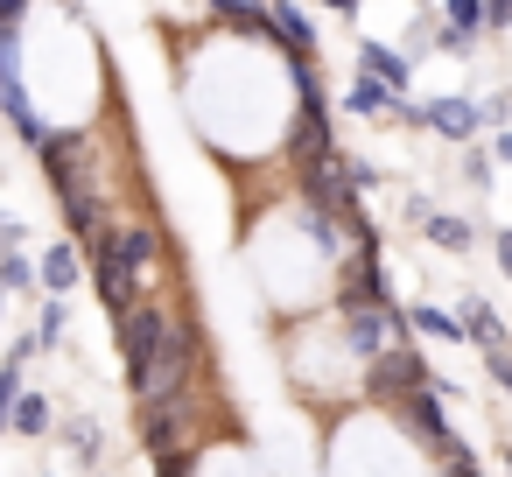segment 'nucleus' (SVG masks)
Returning a JSON list of instances; mask_svg holds the SVG:
<instances>
[{"label":"nucleus","instance_id":"24","mask_svg":"<svg viewBox=\"0 0 512 477\" xmlns=\"http://www.w3.org/2000/svg\"><path fill=\"white\" fill-rule=\"evenodd\" d=\"M463 169H470L477 190H491V169H498V162H491V155H463Z\"/></svg>","mask_w":512,"mask_h":477},{"label":"nucleus","instance_id":"28","mask_svg":"<svg viewBox=\"0 0 512 477\" xmlns=\"http://www.w3.org/2000/svg\"><path fill=\"white\" fill-rule=\"evenodd\" d=\"M36 351H43V344H36V337H15V344H8V365H29V358H36Z\"/></svg>","mask_w":512,"mask_h":477},{"label":"nucleus","instance_id":"12","mask_svg":"<svg viewBox=\"0 0 512 477\" xmlns=\"http://www.w3.org/2000/svg\"><path fill=\"white\" fill-rule=\"evenodd\" d=\"M393 99H400V92H386L379 78H358V85L344 92V113H358V120H386V113H393Z\"/></svg>","mask_w":512,"mask_h":477},{"label":"nucleus","instance_id":"17","mask_svg":"<svg viewBox=\"0 0 512 477\" xmlns=\"http://www.w3.org/2000/svg\"><path fill=\"white\" fill-rule=\"evenodd\" d=\"M211 15H225V22L253 29V36H274V29H267V0H211Z\"/></svg>","mask_w":512,"mask_h":477},{"label":"nucleus","instance_id":"2","mask_svg":"<svg viewBox=\"0 0 512 477\" xmlns=\"http://www.w3.org/2000/svg\"><path fill=\"white\" fill-rule=\"evenodd\" d=\"M113 323H120V358H127V379H141V372H148V358H155V351H162V337H169V316H162L155 302H141V295H134Z\"/></svg>","mask_w":512,"mask_h":477},{"label":"nucleus","instance_id":"30","mask_svg":"<svg viewBox=\"0 0 512 477\" xmlns=\"http://www.w3.org/2000/svg\"><path fill=\"white\" fill-rule=\"evenodd\" d=\"M491 246H498V267H505V281H512V232H498Z\"/></svg>","mask_w":512,"mask_h":477},{"label":"nucleus","instance_id":"26","mask_svg":"<svg viewBox=\"0 0 512 477\" xmlns=\"http://www.w3.org/2000/svg\"><path fill=\"white\" fill-rule=\"evenodd\" d=\"M22 246V218L15 211H0V253H15Z\"/></svg>","mask_w":512,"mask_h":477},{"label":"nucleus","instance_id":"11","mask_svg":"<svg viewBox=\"0 0 512 477\" xmlns=\"http://www.w3.org/2000/svg\"><path fill=\"white\" fill-rule=\"evenodd\" d=\"M421 232H428L442 253H470V246H477V225H470V218H456V211H428V218H421Z\"/></svg>","mask_w":512,"mask_h":477},{"label":"nucleus","instance_id":"21","mask_svg":"<svg viewBox=\"0 0 512 477\" xmlns=\"http://www.w3.org/2000/svg\"><path fill=\"white\" fill-rule=\"evenodd\" d=\"M22 393V365H0V435H8V407Z\"/></svg>","mask_w":512,"mask_h":477},{"label":"nucleus","instance_id":"7","mask_svg":"<svg viewBox=\"0 0 512 477\" xmlns=\"http://www.w3.org/2000/svg\"><path fill=\"white\" fill-rule=\"evenodd\" d=\"M456 330H463V344H477V351H505V316H498L484 295H463Z\"/></svg>","mask_w":512,"mask_h":477},{"label":"nucleus","instance_id":"6","mask_svg":"<svg viewBox=\"0 0 512 477\" xmlns=\"http://www.w3.org/2000/svg\"><path fill=\"white\" fill-rule=\"evenodd\" d=\"M358 78H379L386 92H407V78H414V64L393 50V43H379V36H365L358 43Z\"/></svg>","mask_w":512,"mask_h":477},{"label":"nucleus","instance_id":"33","mask_svg":"<svg viewBox=\"0 0 512 477\" xmlns=\"http://www.w3.org/2000/svg\"><path fill=\"white\" fill-rule=\"evenodd\" d=\"M505 470H512V449H505Z\"/></svg>","mask_w":512,"mask_h":477},{"label":"nucleus","instance_id":"32","mask_svg":"<svg viewBox=\"0 0 512 477\" xmlns=\"http://www.w3.org/2000/svg\"><path fill=\"white\" fill-rule=\"evenodd\" d=\"M162 477H183V470H176V456H162Z\"/></svg>","mask_w":512,"mask_h":477},{"label":"nucleus","instance_id":"27","mask_svg":"<svg viewBox=\"0 0 512 477\" xmlns=\"http://www.w3.org/2000/svg\"><path fill=\"white\" fill-rule=\"evenodd\" d=\"M484 29H512V0H484Z\"/></svg>","mask_w":512,"mask_h":477},{"label":"nucleus","instance_id":"25","mask_svg":"<svg viewBox=\"0 0 512 477\" xmlns=\"http://www.w3.org/2000/svg\"><path fill=\"white\" fill-rule=\"evenodd\" d=\"M484 365H491V379L512 393V351H484Z\"/></svg>","mask_w":512,"mask_h":477},{"label":"nucleus","instance_id":"9","mask_svg":"<svg viewBox=\"0 0 512 477\" xmlns=\"http://www.w3.org/2000/svg\"><path fill=\"white\" fill-rule=\"evenodd\" d=\"M421 113H428V134H442V141H470L477 134V106L470 99H435Z\"/></svg>","mask_w":512,"mask_h":477},{"label":"nucleus","instance_id":"16","mask_svg":"<svg viewBox=\"0 0 512 477\" xmlns=\"http://www.w3.org/2000/svg\"><path fill=\"white\" fill-rule=\"evenodd\" d=\"M8 428H15V435H43V428H50V400L22 386V393H15V407H8Z\"/></svg>","mask_w":512,"mask_h":477},{"label":"nucleus","instance_id":"22","mask_svg":"<svg viewBox=\"0 0 512 477\" xmlns=\"http://www.w3.org/2000/svg\"><path fill=\"white\" fill-rule=\"evenodd\" d=\"M29 22V0H0V36H22Z\"/></svg>","mask_w":512,"mask_h":477},{"label":"nucleus","instance_id":"5","mask_svg":"<svg viewBox=\"0 0 512 477\" xmlns=\"http://www.w3.org/2000/svg\"><path fill=\"white\" fill-rule=\"evenodd\" d=\"M344 344H351V358H372V351H386L393 344V302L386 309H344Z\"/></svg>","mask_w":512,"mask_h":477},{"label":"nucleus","instance_id":"19","mask_svg":"<svg viewBox=\"0 0 512 477\" xmlns=\"http://www.w3.org/2000/svg\"><path fill=\"white\" fill-rule=\"evenodd\" d=\"M64 330H71V309H64V295H50L36 316V344H64Z\"/></svg>","mask_w":512,"mask_h":477},{"label":"nucleus","instance_id":"10","mask_svg":"<svg viewBox=\"0 0 512 477\" xmlns=\"http://www.w3.org/2000/svg\"><path fill=\"white\" fill-rule=\"evenodd\" d=\"M78 281H85V267H78L71 239H64V246H50V253H43V267H36V288H43V295H71Z\"/></svg>","mask_w":512,"mask_h":477},{"label":"nucleus","instance_id":"31","mask_svg":"<svg viewBox=\"0 0 512 477\" xmlns=\"http://www.w3.org/2000/svg\"><path fill=\"white\" fill-rule=\"evenodd\" d=\"M323 8H337V15H358V8H365V0H323Z\"/></svg>","mask_w":512,"mask_h":477},{"label":"nucleus","instance_id":"23","mask_svg":"<svg viewBox=\"0 0 512 477\" xmlns=\"http://www.w3.org/2000/svg\"><path fill=\"white\" fill-rule=\"evenodd\" d=\"M64 435H71V442H78V456H85V463H92V456H99V428H92V421H71V428H64Z\"/></svg>","mask_w":512,"mask_h":477},{"label":"nucleus","instance_id":"29","mask_svg":"<svg viewBox=\"0 0 512 477\" xmlns=\"http://www.w3.org/2000/svg\"><path fill=\"white\" fill-rule=\"evenodd\" d=\"M491 162H512V127H498V141H491Z\"/></svg>","mask_w":512,"mask_h":477},{"label":"nucleus","instance_id":"3","mask_svg":"<svg viewBox=\"0 0 512 477\" xmlns=\"http://www.w3.org/2000/svg\"><path fill=\"white\" fill-rule=\"evenodd\" d=\"M414 386H428V365H421V351H414L407 337L365 358V393H379V400H400V393H414Z\"/></svg>","mask_w":512,"mask_h":477},{"label":"nucleus","instance_id":"18","mask_svg":"<svg viewBox=\"0 0 512 477\" xmlns=\"http://www.w3.org/2000/svg\"><path fill=\"white\" fill-rule=\"evenodd\" d=\"M442 29H456L463 43L484 29V0H442Z\"/></svg>","mask_w":512,"mask_h":477},{"label":"nucleus","instance_id":"4","mask_svg":"<svg viewBox=\"0 0 512 477\" xmlns=\"http://www.w3.org/2000/svg\"><path fill=\"white\" fill-rule=\"evenodd\" d=\"M92 281H99V302L120 316L127 302H134V288H141V274H127V260L113 253V232H99L92 239Z\"/></svg>","mask_w":512,"mask_h":477},{"label":"nucleus","instance_id":"15","mask_svg":"<svg viewBox=\"0 0 512 477\" xmlns=\"http://www.w3.org/2000/svg\"><path fill=\"white\" fill-rule=\"evenodd\" d=\"M400 323H407V330H421V337L463 344V330H456V316H449V309H428V302H414V309H400Z\"/></svg>","mask_w":512,"mask_h":477},{"label":"nucleus","instance_id":"13","mask_svg":"<svg viewBox=\"0 0 512 477\" xmlns=\"http://www.w3.org/2000/svg\"><path fill=\"white\" fill-rule=\"evenodd\" d=\"M155 246H162V239H155V225H120V232H113V253L127 260V274H141V267L155 260Z\"/></svg>","mask_w":512,"mask_h":477},{"label":"nucleus","instance_id":"8","mask_svg":"<svg viewBox=\"0 0 512 477\" xmlns=\"http://www.w3.org/2000/svg\"><path fill=\"white\" fill-rule=\"evenodd\" d=\"M0 113H8V127H15L29 148H43V134H50V127H43V113L29 106V92H22V78H15V71L0 78Z\"/></svg>","mask_w":512,"mask_h":477},{"label":"nucleus","instance_id":"20","mask_svg":"<svg viewBox=\"0 0 512 477\" xmlns=\"http://www.w3.org/2000/svg\"><path fill=\"white\" fill-rule=\"evenodd\" d=\"M15 288H36V267L22 253H0V295H15Z\"/></svg>","mask_w":512,"mask_h":477},{"label":"nucleus","instance_id":"1","mask_svg":"<svg viewBox=\"0 0 512 477\" xmlns=\"http://www.w3.org/2000/svg\"><path fill=\"white\" fill-rule=\"evenodd\" d=\"M190 365H197V337L169 323V337H162V351H155V358H148V372L134 379V393H141V407H176V400H183V386H190Z\"/></svg>","mask_w":512,"mask_h":477},{"label":"nucleus","instance_id":"14","mask_svg":"<svg viewBox=\"0 0 512 477\" xmlns=\"http://www.w3.org/2000/svg\"><path fill=\"white\" fill-rule=\"evenodd\" d=\"M141 442H148L155 463L176 456V407H141Z\"/></svg>","mask_w":512,"mask_h":477}]
</instances>
